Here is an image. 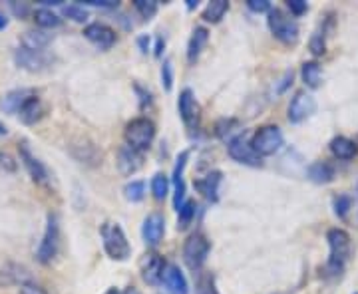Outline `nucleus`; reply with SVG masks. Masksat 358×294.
<instances>
[{
  "instance_id": "f257e3e1",
  "label": "nucleus",
  "mask_w": 358,
  "mask_h": 294,
  "mask_svg": "<svg viewBox=\"0 0 358 294\" xmlns=\"http://www.w3.org/2000/svg\"><path fill=\"white\" fill-rule=\"evenodd\" d=\"M329 241V260L324 265V277L336 279L346 269V263L350 258V235L345 229H331L327 233Z\"/></svg>"
},
{
  "instance_id": "f03ea898",
  "label": "nucleus",
  "mask_w": 358,
  "mask_h": 294,
  "mask_svg": "<svg viewBox=\"0 0 358 294\" xmlns=\"http://www.w3.org/2000/svg\"><path fill=\"white\" fill-rule=\"evenodd\" d=\"M100 237H102L106 255L114 260H128L131 255V247H129L128 237L120 223L106 221L100 227Z\"/></svg>"
},
{
  "instance_id": "7ed1b4c3",
  "label": "nucleus",
  "mask_w": 358,
  "mask_h": 294,
  "mask_svg": "<svg viewBox=\"0 0 358 294\" xmlns=\"http://www.w3.org/2000/svg\"><path fill=\"white\" fill-rule=\"evenodd\" d=\"M124 140H126V145H129L131 149L143 154L145 149H150V145L155 140V124L150 117L131 119L124 129Z\"/></svg>"
},
{
  "instance_id": "20e7f679",
  "label": "nucleus",
  "mask_w": 358,
  "mask_h": 294,
  "mask_svg": "<svg viewBox=\"0 0 358 294\" xmlns=\"http://www.w3.org/2000/svg\"><path fill=\"white\" fill-rule=\"evenodd\" d=\"M251 145H253V149L259 157H268V155L281 152V147L285 145V135H282L279 126L268 124V126H263L253 133Z\"/></svg>"
},
{
  "instance_id": "39448f33",
  "label": "nucleus",
  "mask_w": 358,
  "mask_h": 294,
  "mask_svg": "<svg viewBox=\"0 0 358 294\" xmlns=\"http://www.w3.org/2000/svg\"><path fill=\"white\" fill-rule=\"evenodd\" d=\"M58 251H60V221H58V215L50 213L46 219V229L38 244L36 258L42 265H50L54 256L58 255Z\"/></svg>"
},
{
  "instance_id": "423d86ee",
  "label": "nucleus",
  "mask_w": 358,
  "mask_h": 294,
  "mask_svg": "<svg viewBox=\"0 0 358 294\" xmlns=\"http://www.w3.org/2000/svg\"><path fill=\"white\" fill-rule=\"evenodd\" d=\"M267 24L271 34L279 42H282V44H294L299 40V24H296V20L291 18L287 13H282L281 8H271Z\"/></svg>"
},
{
  "instance_id": "0eeeda50",
  "label": "nucleus",
  "mask_w": 358,
  "mask_h": 294,
  "mask_svg": "<svg viewBox=\"0 0 358 294\" xmlns=\"http://www.w3.org/2000/svg\"><path fill=\"white\" fill-rule=\"evenodd\" d=\"M211 251V243L203 233H193L183 243V260L192 270H199L205 265L207 256Z\"/></svg>"
},
{
  "instance_id": "6e6552de",
  "label": "nucleus",
  "mask_w": 358,
  "mask_h": 294,
  "mask_svg": "<svg viewBox=\"0 0 358 294\" xmlns=\"http://www.w3.org/2000/svg\"><path fill=\"white\" fill-rule=\"evenodd\" d=\"M227 152L233 161L249 167H261L263 166V157H259L251 145V140L247 138V133H237L231 141H227Z\"/></svg>"
},
{
  "instance_id": "1a4fd4ad",
  "label": "nucleus",
  "mask_w": 358,
  "mask_h": 294,
  "mask_svg": "<svg viewBox=\"0 0 358 294\" xmlns=\"http://www.w3.org/2000/svg\"><path fill=\"white\" fill-rule=\"evenodd\" d=\"M18 154H20V161H22V166L26 167V171H28V175L32 177V181L36 183V185H48L50 183V173H48V169L46 166L40 161L36 155L30 152V145L22 141L20 145H18Z\"/></svg>"
},
{
  "instance_id": "9d476101",
  "label": "nucleus",
  "mask_w": 358,
  "mask_h": 294,
  "mask_svg": "<svg viewBox=\"0 0 358 294\" xmlns=\"http://www.w3.org/2000/svg\"><path fill=\"white\" fill-rule=\"evenodd\" d=\"M315 112H317V100L307 91H299V94H294V98L289 103L287 117L291 124H303Z\"/></svg>"
},
{
  "instance_id": "9b49d317",
  "label": "nucleus",
  "mask_w": 358,
  "mask_h": 294,
  "mask_svg": "<svg viewBox=\"0 0 358 294\" xmlns=\"http://www.w3.org/2000/svg\"><path fill=\"white\" fill-rule=\"evenodd\" d=\"M14 60H16V64L20 66L22 70H28V72H42V70H46V68L52 66V56L48 52H34L28 50V48H22V46L14 52Z\"/></svg>"
},
{
  "instance_id": "f8f14e48",
  "label": "nucleus",
  "mask_w": 358,
  "mask_h": 294,
  "mask_svg": "<svg viewBox=\"0 0 358 294\" xmlns=\"http://www.w3.org/2000/svg\"><path fill=\"white\" fill-rule=\"evenodd\" d=\"M166 267L167 263L164 256L157 255V253H148V255L141 258L140 263L141 279H143L145 284H150V286H157V284H162Z\"/></svg>"
},
{
  "instance_id": "ddd939ff",
  "label": "nucleus",
  "mask_w": 358,
  "mask_h": 294,
  "mask_svg": "<svg viewBox=\"0 0 358 294\" xmlns=\"http://www.w3.org/2000/svg\"><path fill=\"white\" fill-rule=\"evenodd\" d=\"M178 110H179V115H181V119H183V124H185L187 128L195 129L197 126H199V119H201V108H199V103H197V100H195V94H193L189 88H185V90L179 94Z\"/></svg>"
},
{
  "instance_id": "4468645a",
  "label": "nucleus",
  "mask_w": 358,
  "mask_h": 294,
  "mask_svg": "<svg viewBox=\"0 0 358 294\" xmlns=\"http://www.w3.org/2000/svg\"><path fill=\"white\" fill-rule=\"evenodd\" d=\"M84 36L100 50H110L115 44V30L103 22H92L84 28Z\"/></svg>"
},
{
  "instance_id": "2eb2a0df",
  "label": "nucleus",
  "mask_w": 358,
  "mask_h": 294,
  "mask_svg": "<svg viewBox=\"0 0 358 294\" xmlns=\"http://www.w3.org/2000/svg\"><path fill=\"white\" fill-rule=\"evenodd\" d=\"M164 235H166V219L162 217L159 213L148 215L143 225H141V237H143L145 244L154 249V247L162 243Z\"/></svg>"
},
{
  "instance_id": "dca6fc26",
  "label": "nucleus",
  "mask_w": 358,
  "mask_h": 294,
  "mask_svg": "<svg viewBox=\"0 0 358 294\" xmlns=\"http://www.w3.org/2000/svg\"><path fill=\"white\" fill-rule=\"evenodd\" d=\"M70 152L72 155L76 157L80 163H84V166H100L102 163V152L98 149V145L96 143H92L88 140H80L76 143H72L70 145Z\"/></svg>"
},
{
  "instance_id": "f3484780",
  "label": "nucleus",
  "mask_w": 358,
  "mask_h": 294,
  "mask_svg": "<svg viewBox=\"0 0 358 294\" xmlns=\"http://www.w3.org/2000/svg\"><path fill=\"white\" fill-rule=\"evenodd\" d=\"M141 166H143V155L140 152L131 149L129 145H122L117 149V169H120L122 175L129 177V175L138 173Z\"/></svg>"
},
{
  "instance_id": "a211bd4d",
  "label": "nucleus",
  "mask_w": 358,
  "mask_h": 294,
  "mask_svg": "<svg viewBox=\"0 0 358 294\" xmlns=\"http://www.w3.org/2000/svg\"><path fill=\"white\" fill-rule=\"evenodd\" d=\"M189 152H181L178 157V163H176V169H173V187H176V193H173V207L176 211H179V207L185 203V181H183V171L187 167V161H189Z\"/></svg>"
},
{
  "instance_id": "6ab92c4d",
  "label": "nucleus",
  "mask_w": 358,
  "mask_h": 294,
  "mask_svg": "<svg viewBox=\"0 0 358 294\" xmlns=\"http://www.w3.org/2000/svg\"><path fill=\"white\" fill-rule=\"evenodd\" d=\"M221 179H223L221 171H211V173H207L205 177L195 181L193 185H195V189L201 193V197H205L207 201H211V203H217Z\"/></svg>"
},
{
  "instance_id": "aec40b11",
  "label": "nucleus",
  "mask_w": 358,
  "mask_h": 294,
  "mask_svg": "<svg viewBox=\"0 0 358 294\" xmlns=\"http://www.w3.org/2000/svg\"><path fill=\"white\" fill-rule=\"evenodd\" d=\"M162 282L171 294H189V284L178 265H167Z\"/></svg>"
},
{
  "instance_id": "412c9836",
  "label": "nucleus",
  "mask_w": 358,
  "mask_h": 294,
  "mask_svg": "<svg viewBox=\"0 0 358 294\" xmlns=\"http://www.w3.org/2000/svg\"><path fill=\"white\" fill-rule=\"evenodd\" d=\"M46 114V108H44V103L40 100L38 96L34 94V96H30L24 103H22V108H20V122L26 124V126H32V124H36L40 122L42 117Z\"/></svg>"
},
{
  "instance_id": "4be33fe9",
  "label": "nucleus",
  "mask_w": 358,
  "mask_h": 294,
  "mask_svg": "<svg viewBox=\"0 0 358 294\" xmlns=\"http://www.w3.org/2000/svg\"><path fill=\"white\" fill-rule=\"evenodd\" d=\"M307 175L308 179L313 181V183H317V185H329L336 177V169L329 161H315V163L308 166Z\"/></svg>"
},
{
  "instance_id": "5701e85b",
  "label": "nucleus",
  "mask_w": 358,
  "mask_h": 294,
  "mask_svg": "<svg viewBox=\"0 0 358 294\" xmlns=\"http://www.w3.org/2000/svg\"><path fill=\"white\" fill-rule=\"evenodd\" d=\"M207 42H209V30L203 28V26H197L193 30L189 44H187V62L189 64H195L199 60V56H201V52L207 46Z\"/></svg>"
},
{
  "instance_id": "b1692460",
  "label": "nucleus",
  "mask_w": 358,
  "mask_h": 294,
  "mask_svg": "<svg viewBox=\"0 0 358 294\" xmlns=\"http://www.w3.org/2000/svg\"><path fill=\"white\" fill-rule=\"evenodd\" d=\"M34 94H36V91L26 90V88L8 91V94L2 98V102H0V110L6 112V114H18L20 108H22V103H24L30 96H34Z\"/></svg>"
},
{
  "instance_id": "393cba45",
  "label": "nucleus",
  "mask_w": 358,
  "mask_h": 294,
  "mask_svg": "<svg viewBox=\"0 0 358 294\" xmlns=\"http://www.w3.org/2000/svg\"><path fill=\"white\" fill-rule=\"evenodd\" d=\"M331 154L341 161H350L358 155V145L345 135H338L331 141Z\"/></svg>"
},
{
  "instance_id": "a878e982",
  "label": "nucleus",
  "mask_w": 358,
  "mask_h": 294,
  "mask_svg": "<svg viewBox=\"0 0 358 294\" xmlns=\"http://www.w3.org/2000/svg\"><path fill=\"white\" fill-rule=\"evenodd\" d=\"M52 42V34H48L46 30H28L22 36V48L28 50L42 52L46 50V46Z\"/></svg>"
},
{
  "instance_id": "bb28decb",
  "label": "nucleus",
  "mask_w": 358,
  "mask_h": 294,
  "mask_svg": "<svg viewBox=\"0 0 358 294\" xmlns=\"http://www.w3.org/2000/svg\"><path fill=\"white\" fill-rule=\"evenodd\" d=\"M229 10V2L227 0H211L203 10V20L205 22H211V24H217L223 20V16Z\"/></svg>"
},
{
  "instance_id": "cd10ccee",
  "label": "nucleus",
  "mask_w": 358,
  "mask_h": 294,
  "mask_svg": "<svg viewBox=\"0 0 358 294\" xmlns=\"http://www.w3.org/2000/svg\"><path fill=\"white\" fill-rule=\"evenodd\" d=\"M301 76H303V82H305V86L308 88H319L320 84H322V68H320L319 62H305L303 68H301Z\"/></svg>"
},
{
  "instance_id": "c85d7f7f",
  "label": "nucleus",
  "mask_w": 358,
  "mask_h": 294,
  "mask_svg": "<svg viewBox=\"0 0 358 294\" xmlns=\"http://www.w3.org/2000/svg\"><path fill=\"white\" fill-rule=\"evenodd\" d=\"M34 22L40 26V30H50V28H58L62 24V18L52 8H38L34 13Z\"/></svg>"
},
{
  "instance_id": "c756f323",
  "label": "nucleus",
  "mask_w": 358,
  "mask_h": 294,
  "mask_svg": "<svg viewBox=\"0 0 358 294\" xmlns=\"http://www.w3.org/2000/svg\"><path fill=\"white\" fill-rule=\"evenodd\" d=\"M237 131H239V122L237 119H233V117H225V119H219L217 126H215V133H217V138L221 140H233L235 135H237ZM241 133V131H239Z\"/></svg>"
},
{
  "instance_id": "7c9ffc66",
  "label": "nucleus",
  "mask_w": 358,
  "mask_h": 294,
  "mask_svg": "<svg viewBox=\"0 0 358 294\" xmlns=\"http://www.w3.org/2000/svg\"><path fill=\"white\" fill-rule=\"evenodd\" d=\"M195 209L197 205L192 199H185V203L179 207L178 211V227L179 229H187L192 225L193 217H195Z\"/></svg>"
},
{
  "instance_id": "2f4dec72",
  "label": "nucleus",
  "mask_w": 358,
  "mask_h": 294,
  "mask_svg": "<svg viewBox=\"0 0 358 294\" xmlns=\"http://www.w3.org/2000/svg\"><path fill=\"white\" fill-rule=\"evenodd\" d=\"M152 193H154V197L157 201L166 199L167 193H169V179H167V175L155 173L154 177H152Z\"/></svg>"
},
{
  "instance_id": "473e14b6",
  "label": "nucleus",
  "mask_w": 358,
  "mask_h": 294,
  "mask_svg": "<svg viewBox=\"0 0 358 294\" xmlns=\"http://www.w3.org/2000/svg\"><path fill=\"white\" fill-rule=\"evenodd\" d=\"M124 195H126L128 201L138 203L145 197V183L143 181H129L128 185L124 187Z\"/></svg>"
},
{
  "instance_id": "72a5a7b5",
  "label": "nucleus",
  "mask_w": 358,
  "mask_h": 294,
  "mask_svg": "<svg viewBox=\"0 0 358 294\" xmlns=\"http://www.w3.org/2000/svg\"><path fill=\"white\" fill-rule=\"evenodd\" d=\"M134 6L141 14V18H145V20H152L157 14V2L155 0H134Z\"/></svg>"
},
{
  "instance_id": "f704fd0d",
  "label": "nucleus",
  "mask_w": 358,
  "mask_h": 294,
  "mask_svg": "<svg viewBox=\"0 0 358 294\" xmlns=\"http://www.w3.org/2000/svg\"><path fill=\"white\" fill-rule=\"evenodd\" d=\"M62 14L66 18L74 20V22H86L88 20V10L80 4H68V6H62Z\"/></svg>"
},
{
  "instance_id": "c9c22d12",
  "label": "nucleus",
  "mask_w": 358,
  "mask_h": 294,
  "mask_svg": "<svg viewBox=\"0 0 358 294\" xmlns=\"http://www.w3.org/2000/svg\"><path fill=\"white\" fill-rule=\"evenodd\" d=\"M324 36H327V26H322L320 30L315 32V36L310 38V52L315 56H322L327 52V42H324Z\"/></svg>"
},
{
  "instance_id": "e433bc0d",
  "label": "nucleus",
  "mask_w": 358,
  "mask_h": 294,
  "mask_svg": "<svg viewBox=\"0 0 358 294\" xmlns=\"http://www.w3.org/2000/svg\"><path fill=\"white\" fill-rule=\"evenodd\" d=\"M350 209H352V197L350 195H338L334 199V215L338 219H345Z\"/></svg>"
},
{
  "instance_id": "4c0bfd02",
  "label": "nucleus",
  "mask_w": 358,
  "mask_h": 294,
  "mask_svg": "<svg viewBox=\"0 0 358 294\" xmlns=\"http://www.w3.org/2000/svg\"><path fill=\"white\" fill-rule=\"evenodd\" d=\"M162 84H164L166 91H171L173 88V62L169 58L164 60V64H162Z\"/></svg>"
},
{
  "instance_id": "58836bf2",
  "label": "nucleus",
  "mask_w": 358,
  "mask_h": 294,
  "mask_svg": "<svg viewBox=\"0 0 358 294\" xmlns=\"http://www.w3.org/2000/svg\"><path fill=\"white\" fill-rule=\"evenodd\" d=\"M247 8L251 13H271V2L268 0H247Z\"/></svg>"
},
{
  "instance_id": "ea45409f",
  "label": "nucleus",
  "mask_w": 358,
  "mask_h": 294,
  "mask_svg": "<svg viewBox=\"0 0 358 294\" xmlns=\"http://www.w3.org/2000/svg\"><path fill=\"white\" fill-rule=\"evenodd\" d=\"M287 6L293 16H303L308 10V4L305 0H287Z\"/></svg>"
},
{
  "instance_id": "a19ab883",
  "label": "nucleus",
  "mask_w": 358,
  "mask_h": 294,
  "mask_svg": "<svg viewBox=\"0 0 358 294\" xmlns=\"http://www.w3.org/2000/svg\"><path fill=\"white\" fill-rule=\"evenodd\" d=\"M16 161H14L13 155L4 154V152H0V169L2 171H8V173H14L16 171Z\"/></svg>"
},
{
  "instance_id": "79ce46f5",
  "label": "nucleus",
  "mask_w": 358,
  "mask_h": 294,
  "mask_svg": "<svg viewBox=\"0 0 358 294\" xmlns=\"http://www.w3.org/2000/svg\"><path fill=\"white\" fill-rule=\"evenodd\" d=\"M20 294H48L42 286H38L36 282L24 281L20 284Z\"/></svg>"
},
{
  "instance_id": "37998d69",
  "label": "nucleus",
  "mask_w": 358,
  "mask_h": 294,
  "mask_svg": "<svg viewBox=\"0 0 358 294\" xmlns=\"http://www.w3.org/2000/svg\"><path fill=\"white\" fill-rule=\"evenodd\" d=\"M293 78H294L293 70H287V72H285V76H282L281 80H279L281 84H279V86L275 88V94H282V91L287 90V88H289V86L293 84Z\"/></svg>"
},
{
  "instance_id": "c03bdc74",
  "label": "nucleus",
  "mask_w": 358,
  "mask_h": 294,
  "mask_svg": "<svg viewBox=\"0 0 358 294\" xmlns=\"http://www.w3.org/2000/svg\"><path fill=\"white\" fill-rule=\"evenodd\" d=\"M10 10H13L14 16H18V18H24V16H28V13H30V6L26 4V2H10Z\"/></svg>"
},
{
  "instance_id": "a18cd8bd",
  "label": "nucleus",
  "mask_w": 358,
  "mask_h": 294,
  "mask_svg": "<svg viewBox=\"0 0 358 294\" xmlns=\"http://www.w3.org/2000/svg\"><path fill=\"white\" fill-rule=\"evenodd\" d=\"M86 4L98 8H117V0H88Z\"/></svg>"
},
{
  "instance_id": "49530a36",
  "label": "nucleus",
  "mask_w": 358,
  "mask_h": 294,
  "mask_svg": "<svg viewBox=\"0 0 358 294\" xmlns=\"http://www.w3.org/2000/svg\"><path fill=\"white\" fill-rule=\"evenodd\" d=\"M150 44H152V40L148 34H141L140 38H138V46H140L141 54H148L150 52Z\"/></svg>"
},
{
  "instance_id": "de8ad7c7",
  "label": "nucleus",
  "mask_w": 358,
  "mask_h": 294,
  "mask_svg": "<svg viewBox=\"0 0 358 294\" xmlns=\"http://www.w3.org/2000/svg\"><path fill=\"white\" fill-rule=\"evenodd\" d=\"M164 48H166V40L159 36V38H157V42H155V56H157V58L162 56Z\"/></svg>"
},
{
  "instance_id": "09e8293b",
  "label": "nucleus",
  "mask_w": 358,
  "mask_h": 294,
  "mask_svg": "<svg viewBox=\"0 0 358 294\" xmlns=\"http://www.w3.org/2000/svg\"><path fill=\"white\" fill-rule=\"evenodd\" d=\"M6 26H8V14L0 8V30H4Z\"/></svg>"
},
{
  "instance_id": "8fccbe9b",
  "label": "nucleus",
  "mask_w": 358,
  "mask_h": 294,
  "mask_svg": "<svg viewBox=\"0 0 358 294\" xmlns=\"http://www.w3.org/2000/svg\"><path fill=\"white\" fill-rule=\"evenodd\" d=\"M4 135H8V128L0 122V138H4Z\"/></svg>"
},
{
  "instance_id": "3c124183",
  "label": "nucleus",
  "mask_w": 358,
  "mask_h": 294,
  "mask_svg": "<svg viewBox=\"0 0 358 294\" xmlns=\"http://www.w3.org/2000/svg\"><path fill=\"white\" fill-rule=\"evenodd\" d=\"M197 4H199L197 0H187V8H189V10H193V8H197Z\"/></svg>"
},
{
  "instance_id": "603ef678",
  "label": "nucleus",
  "mask_w": 358,
  "mask_h": 294,
  "mask_svg": "<svg viewBox=\"0 0 358 294\" xmlns=\"http://www.w3.org/2000/svg\"><path fill=\"white\" fill-rule=\"evenodd\" d=\"M103 294H120V293H117V291H115V288H110V291H108V293H103Z\"/></svg>"
},
{
  "instance_id": "864d4df0",
  "label": "nucleus",
  "mask_w": 358,
  "mask_h": 294,
  "mask_svg": "<svg viewBox=\"0 0 358 294\" xmlns=\"http://www.w3.org/2000/svg\"><path fill=\"white\" fill-rule=\"evenodd\" d=\"M355 294H358V293H355Z\"/></svg>"
}]
</instances>
